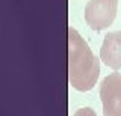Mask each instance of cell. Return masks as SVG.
<instances>
[{
    "mask_svg": "<svg viewBox=\"0 0 121 116\" xmlns=\"http://www.w3.org/2000/svg\"><path fill=\"white\" fill-rule=\"evenodd\" d=\"M70 81L77 91H89L98 77V62L77 32L70 29Z\"/></svg>",
    "mask_w": 121,
    "mask_h": 116,
    "instance_id": "obj_1",
    "label": "cell"
},
{
    "mask_svg": "<svg viewBox=\"0 0 121 116\" xmlns=\"http://www.w3.org/2000/svg\"><path fill=\"white\" fill-rule=\"evenodd\" d=\"M118 0H89L85 8V20L94 30H103L115 20Z\"/></svg>",
    "mask_w": 121,
    "mask_h": 116,
    "instance_id": "obj_2",
    "label": "cell"
},
{
    "mask_svg": "<svg viewBox=\"0 0 121 116\" xmlns=\"http://www.w3.org/2000/svg\"><path fill=\"white\" fill-rule=\"evenodd\" d=\"M103 116H121V74H109L100 84Z\"/></svg>",
    "mask_w": 121,
    "mask_h": 116,
    "instance_id": "obj_3",
    "label": "cell"
},
{
    "mask_svg": "<svg viewBox=\"0 0 121 116\" xmlns=\"http://www.w3.org/2000/svg\"><path fill=\"white\" fill-rule=\"evenodd\" d=\"M100 57L112 69L121 68V32H112L104 36Z\"/></svg>",
    "mask_w": 121,
    "mask_h": 116,
    "instance_id": "obj_4",
    "label": "cell"
},
{
    "mask_svg": "<svg viewBox=\"0 0 121 116\" xmlns=\"http://www.w3.org/2000/svg\"><path fill=\"white\" fill-rule=\"evenodd\" d=\"M74 116H97V115L91 107H83V108H79L74 113Z\"/></svg>",
    "mask_w": 121,
    "mask_h": 116,
    "instance_id": "obj_5",
    "label": "cell"
}]
</instances>
